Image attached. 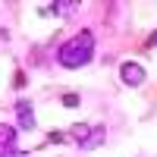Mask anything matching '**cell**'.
<instances>
[{
  "label": "cell",
  "instance_id": "6da1fadb",
  "mask_svg": "<svg viewBox=\"0 0 157 157\" xmlns=\"http://www.w3.org/2000/svg\"><path fill=\"white\" fill-rule=\"evenodd\" d=\"M91 57H94V32H75L69 41H63L60 50H57V60H60V66H66V69H82L91 63Z\"/></svg>",
  "mask_w": 157,
  "mask_h": 157
},
{
  "label": "cell",
  "instance_id": "7a4b0ae2",
  "mask_svg": "<svg viewBox=\"0 0 157 157\" xmlns=\"http://www.w3.org/2000/svg\"><path fill=\"white\" fill-rule=\"evenodd\" d=\"M72 138H75V145H78V148L91 151V148H98L101 141H104V126H88V123H78V126H72Z\"/></svg>",
  "mask_w": 157,
  "mask_h": 157
},
{
  "label": "cell",
  "instance_id": "3957f363",
  "mask_svg": "<svg viewBox=\"0 0 157 157\" xmlns=\"http://www.w3.org/2000/svg\"><path fill=\"white\" fill-rule=\"evenodd\" d=\"M120 75H123V82H126L129 88H138V85L148 78L145 66H141V63H135V60H126L123 66H120Z\"/></svg>",
  "mask_w": 157,
  "mask_h": 157
},
{
  "label": "cell",
  "instance_id": "277c9868",
  "mask_svg": "<svg viewBox=\"0 0 157 157\" xmlns=\"http://www.w3.org/2000/svg\"><path fill=\"white\" fill-rule=\"evenodd\" d=\"M16 154V129L0 123V157H13Z\"/></svg>",
  "mask_w": 157,
  "mask_h": 157
},
{
  "label": "cell",
  "instance_id": "5b68a950",
  "mask_svg": "<svg viewBox=\"0 0 157 157\" xmlns=\"http://www.w3.org/2000/svg\"><path fill=\"white\" fill-rule=\"evenodd\" d=\"M16 120H19L22 129H35V110H32V104H29V101L16 104Z\"/></svg>",
  "mask_w": 157,
  "mask_h": 157
},
{
  "label": "cell",
  "instance_id": "8992f818",
  "mask_svg": "<svg viewBox=\"0 0 157 157\" xmlns=\"http://www.w3.org/2000/svg\"><path fill=\"white\" fill-rule=\"evenodd\" d=\"M63 104H66V107H75L78 98H75V94H66V98H63Z\"/></svg>",
  "mask_w": 157,
  "mask_h": 157
},
{
  "label": "cell",
  "instance_id": "52a82bcc",
  "mask_svg": "<svg viewBox=\"0 0 157 157\" xmlns=\"http://www.w3.org/2000/svg\"><path fill=\"white\" fill-rule=\"evenodd\" d=\"M148 44H157V35H154V38H151V41H148Z\"/></svg>",
  "mask_w": 157,
  "mask_h": 157
}]
</instances>
